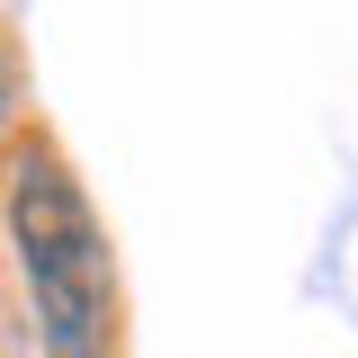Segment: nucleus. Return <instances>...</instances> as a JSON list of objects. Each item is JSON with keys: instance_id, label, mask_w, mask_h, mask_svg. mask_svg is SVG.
I'll return each instance as SVG.
<instances>
[{"instance_id": "obj_1", "label": "nucleus", "mask_w": 358, "mask_h": 358, "mask_svg": "<svg viewBox=\"0 0 358 358\" xmlns=\"http://www.w3.org/2000/svg\"><path fill=\"white\" fill-rule=\"evenodd\" d=\"M9 233L36 287V341L45 358H108L117 350V278H108V233L90 215L81 179L54 143H9Z\"/></svg>"}, {"instance_id": "obj_2", "label": "nucleus", "mask_w": 358, "mask_h": 358, "mask_svg": "<svg viewBox=\"0 0 358 358\" xmlns=\"http://www.w3.org/2000/svg\"><path fill=\"white\" fill-rule=\"evenodd\" d=\"M18 99H27V72H18V45L0 36V126L18 117Z\"/></svg>"}, {"instance_id": "obj_3", "label": "nucleus", "mask_w": 358, "mask_h": 358, "mask_svg": "<svg viewBox=\"0 0 358 358\" xmlns=\"http://www.w3.org/2000/svg\"><path fill=\"white\" fill-rule=\"evenodd\" d=\"M27 341H36V331H27V313L0 296V358H27Z\"/></svg>"}]
</instances>
